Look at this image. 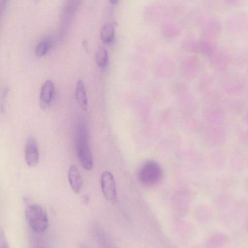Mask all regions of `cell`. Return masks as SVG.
Returning a JSON list of instances; mask_svg holds the SVG:
<instances>
[{
  "instance_id": "8",
  "label": "cell",
  "mask_w": 248,
  "mask_h": 248,
  "mask_svg": "<svg viewBox=\"0 0 248 248\" xmlns=\"http://www.w3.org/2000/svg\"><path fill=\"white\" fill-rule=\"evenodd\" d=\"M25 159L31 167L35 166L39 162V152L36 139L31 136L27 140L25 147Z\"/></svg>"
},
{
  "instance_id": "12",
  "label": "cell",
  "mask_w": 248,
  "mask_h": 248,
  "mask_svg": "<svg viewBox=\"0 0 248 248\" xmlns=\"http://www.w3.org/2000/svg\"><path fill=\"white\" fill-rule=\"evenodd\" d=\"M182 23L176 20L167 19L161 26V32L166 37H173L179 35L183 29Z\"/></svg>"
},
{
  "instance_id": "6",
  "label": "cell",
  "mask_w": 248,
  "mask_h": 248,
  "mask_svg": "<svg viewBox=\"0 0 248 248\" xmlns=\"http://www.w3.org/2000/svg\"><path fill=\"white\" fill-rule=\"evenodd\" d=\"M222 85L225 91L235 93L245 91L247 88L245 78L236 74L232 73L225 76Z\"/></svg>"
},
{
  "instance_id": "18",
  "label": "cell",
  "mask_w": 248,
  "mask_h": 248,
  "mask_svg": "<svg viewBox=\"0 0 248 248\" xmlns=\"http://www.w3.org/2000/svg\"><path fill=\"white\" fill-rule=\"evenodd\" d=\"M114 27L111 23H106L102 27L101 30V38L105 44L112 43L114 38Z\"/></svg>"
},
{
  "instance_id": "15",
  "label": "cell",
  "mask_w": 248,
  "mask_h": 248,
  "mask_svg": "<svg viewBox=\"0 0 248 248\" xmlns=\"http://www.w3.org/2000/svg\"><path fill=\"white\" fill-rule=\"evenodd\" d=\"M77 102L81 108L86 111L88 108V99L84 85L81 79H78L75 90Z\"/></svg>"
},
{
  "instance_id": "19",
  "label": "cell",
  "mask_w": 248,
  "mask_h": 248,
  "mask_svg": "<svg viewBox=\"0 0 248 248\" xmlns=\"http://www.w3.org/2000/svg\"><path fill=\"white\" fill-rule=\"evenodd\" d=\"M53 40L50 38H46L42 40L37 45L35 48V54L38 57H42L47 53L52 48Z\"/></svg>"
},
{
  "instance_id": "1",
  "label": "cell",
  "mask_w": 248,
  "mask_h": 248,
  "mask_svg": "<svg viewBox=\"0 0 248 248\" xmlns=\"http://www.w3.org/2000/svg\"><path fill=\"white\" fill-rule=\"evenodd\" d=\"M76 150L78 160L83 168L87 170H91L93 165V158L89 146L88 132L83 126H80L78 131Z\"/></svg>"
},
{
  "instance_id": "11",
  "label": "cell",
  "mask_w": 248,
  "mask_h": 248,
  "mask_svg": "<svg viewBox=\"0 0 248 248\" xmlns=\"http://www.w3.org/2000/svg\"><path fill=\"white\" fill-rule=\"evenodd\" d=\"M200 69V62L194 57H189L184 59L179 67L182 76L189 79L194 78L199 73Z\"/></svg>"
},
{
  "instance_id": "13",
  "label": "cell",
  "mask_w": 248,
  "mask_h": 248,
  "mask_svg": "<svg viewBox=\"0 0 248 248\" xmlns=\"http://www.w3.org/2000/svg\"><path fill=\"white\" fill-rule=\"evenodd\" d=\"M54 86L50 80H47L42 85L40 94V103L42 108H46L50 104L54 95Z\"/></svg>"
},
{
  "instance_id": "20",
  "label": "cell",
  "mask_w": 248,
  "mask_h": 248,
  "mask_svg": "<svg viewBox=\"0 0 248 248\" xmlns=\"http://www.w3.org/2000/svg\"><path fill=\"white\" fill-rule=\"evenodd\" d=\"M108 59L107 49L103 46L98 47L95 54V60L98 66L101 69H104L108 64Z\"/></svg>"
},
{
  "instance_id": "4",
  "label": "cell",
  "mask_w": 248,
  "mask_h": 248,
  "mask_svg": "<svg viewBox=\"0 0 248 248\" xmlns=\"http://www.w3.org/2000/svg\"><path fill=\"white\" fill-rule=\"evenodd\" d=\"M176 70L175 62L170 57L163 55L157 58L155 69L157 78H170L175 74Z\"/></svg>"
},
{
  "instance_id": "14",
  "label": "cell",
  "mask_w": 248,
  "mask_h": 248,
  "mask_svg": "<svg viewBox=\"0 0 248 248\" xmlns=\"http://www.w3.org/2000/svg\"><path fill=\"white\" fill-rule=\"evenodd\" d=\"M68 178L72 190L74 193L78 194L82 186L83 180L77 166L70 167L68 172Z\"/></svg>"
},
{
  "instance_id": "24",
  "label": "cell",
  "mask_w": 248,
  "mask_h": 248,
  "mask_svg": "<svg viewBox=\"0 0 248 248\" xmlns=\"http://www.w3.org/2000/svg\"><path fill=\"white\" fill-rule=\"evenodd\" d=\"M6 1L4 0H0V18L2 14V12L5 8Z\"/></svg>"
},
{
  "instance_id": "17",
  "label": "cell",
  "mask_w": 248,
  "mask_h": 248,
  "mask_svg": "<svg viewBox=\"0 0 248 248\" xmlns=\"http://www.w3.org/2000/svg\"><path fill=\"white\" fill-rule=\"evenodd\" d=\"M93 229V232L100 248H115L103 230L98 227H95Z\"/></svg>"
},
{
  "instance_id": "5",
  "label": "cell",
  "mask_w": 248,
  "mask_h": 248,
  "mask_svg": "<svg viewBox=\"0 0 248 248\" xmlns=\"http://www.w3.org/2000/svg\"><path fill=\"white\" fill-rule=\"evenodd\" d=\"M101 188L106 200L114 203L117 200L116 184L112 173L108 171H104L101 176Z\"/></svg>"
},
{
  "instance_id": "26",
  "label": "cell",
  "mask_w": 248,
  "mask_h": 248,
  "mask_svg": "<svg viewBox=\"0 0 248 248\" xmlns=\"http://www.w3.org/2000/svg\"><path fill=\"white\" fill-rule=\"evenodd\" d=\"M112 3H116V2H117V0H111V1H110Z\"/></svg>"
},
{
  "instance_id": "21",
  "label": "cell",
  "mask_w": 248,
  "mask_h": 248,
  "mask_svg": "<svg viewBox=\"0 0 248 248\" xmlns=\"http://www.w3.org/2000/svg\"><path fill=\"white\" fill-rule=\"evenodd\" d=\"M214 78L209 74L205 73L202 75L199 82V89L201 91H208L213 89L212 88L213 84Z\"/></svg>"
},
{
  "instance_id": "9",
  "label": "cell",
  "mask_w": 248,
  "mask_h": 248,
  "mask_svg": "<svg viewBox=\"0 0 248 248\" xmlns=\"http://www.w3.org/2000/svg\"><path fill=\"white\" fill-rule=\"evenodd\" d=\"M210 55L211 64L217 71L224 70L231 61V57L229 54L221 48L214 49Z\"/></svg>"
},
{
  "instance_id": "3",
  "label": "cell",
  "mask_w": 248,
  "mask_h": 248,
  "mask_svg": "<svg viewBox=\"0 0 248 248\" xmlns=\"http://www.w3.org/2000/svg\"><path fill=\"white\" fill-rule=\"evenodd\" d=\"M162 170L156 162L150 161L145 162L139 171L138 177L140 183L146 186L157 184L162 177Z\"/></svg>"
},
{
  "instance_id": "23",
  "label": "cell",
  "mask_w": 248,
  "mask_h": 248,
  "mask_svg": "<svg viewBox=\"0 0 248 248\" xmlns=\"http://www.w3.org/2000/svg\"><path fill=\"white\" fill-rule=\"evenodd\" d=\"M33 248H46L44 244L40 241L34 240Z\"/></svg>"
},
{
  "instance_id": "10",
  "label": "cell",
  "mask_w": 248,
  "mask_h": 248,
  "mask_svg": "<svg viewBox=\"0 0 248 248\" xmlns=\"http://www.w3.org/2000/svg\"><path fill=\"white\" fill-rule=\"evenodd\" d=\"M203 25L202 32V39L209 42L216 39L221 30V23L217 18L211 17L207 19Z\"/></svg>"
},
{
  "instance_id": "22",
  "label": "cell",
  "mask_w": 248,
  "mask_h": 248,
  "mask_svg": "<svg viewBox=\"0 0 248 248\" xmlns=\"http://www.w3.org/2000/svg\"><path fill=\"white\" fill-rule=\"evenodd\" d=\"M0 248H10L3 229L0 230Z\"/></svg>"
},
{
  "instance_id": "16",
  "label": "cell",
  "mask_w": 248,
  "mask_h": 248,
  "mask_svg": "<svg viewBox=\"0 0 248 248\" xmlns=\"http://www.w3.org/2000/svg\"><path fill=\"white\" fill-rule=\"evenodd\" d=\"M214 49L213 46L210 42L203 39L198 41L194 39L190 49L193 51L209 55Z\"/></svg>"
},
{
  "instance_id": "2",
  "label": "cell",
  "mask_w": 248,
  "mask_h": 248,
  "mask_svg": "<svg viewBox=\"0 0 248 248\" xmlns=\"http://www.w3.org/2000/svg\"><path fill=\"white\" fill-rule=\"evenodd\" d=\"M26 217L31 230L36 233L46 231L48 225V218L45 210L39 205H29L26 210Z\"/></svg>"
},
{
  "instance_id": "25",
  "label": "cell",
  "mask_w": 248,
  "mask_h": 248,
  "mask_svg": "<svg viewBox=\"0 0 248 248\" xmlns=\"http://www.w3.org/2000/svg\"><path fill=\"white\" fill-rule=\"evenodd\" d=\"M79 248H88L85 245H81V246H80Z\"/></svg>"
},
{
  "instance_id": "7",
  "label": "cell",
  "mask_w": 248,
  "mask_h": 248,
  "mask_svg": "<svg viewBox=\"0 0 248 248\" xmlns=\"http://www.w3.org/2000/svg\"><path fill=\"white\" fill-rule=\"evenodd\" d=\"M247 16L242 11H235L226 18V28L233 33L244 31L247 27Z\"/></svg>"
}]
</instances>
